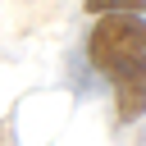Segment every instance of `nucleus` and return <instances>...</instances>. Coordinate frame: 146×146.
<instances>
[{
	"mask_svg": "<svg viewBox=\"0 0 146 146\" xmlns=\"http://www.w3.org/2000/svg\"><path fill=\"white\" fill-rule=\"evenodd\" d=\"M87 59L114 87L119 123H137L146 114V18L141 14H105L91 27Z\"/></svg>",
	"mask_w": 146,
	"mask_h": 146,
	"instance_id": "1",
	"label": "nucleus"
},
{
	"mask_svg": "<svg viewBox=\"0 0 146 146\" xmlns=\"http://www.w3.org/2000/svg\"><path fill=\"white\" fill-rule=\"evenodd\" d=\"M87 5V14H141L146 9V0H82Z\"/></svg>",
	"mask_w": 146,
	"mask_h": 146,
	"instance_id": "2",
	"label": "nucleus"
}]
</instances>
